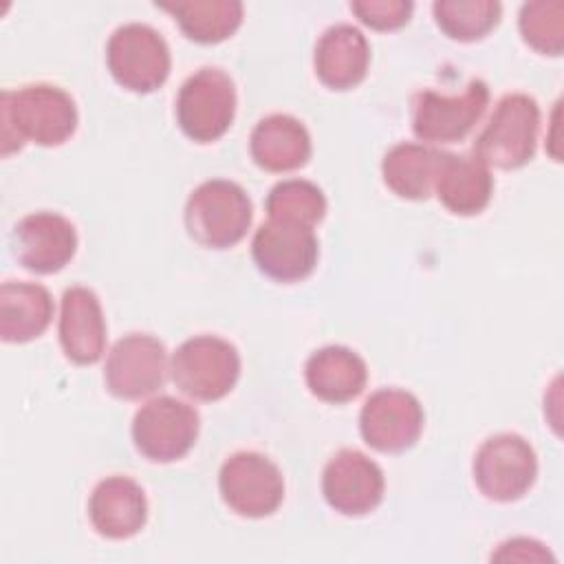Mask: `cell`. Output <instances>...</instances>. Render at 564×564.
<instances>
[{"label":"cell","instance_id":"6da1fadb","mask_svg":"<svg viewBox=\"0 0 564 564\" xmlns=\"http://www.w3.org/2000/svg\"><path fill=\"white\" fill-rule=\"evenodd\" d=\"M77 128L73 97L53 84H26L0 95V152L9 156L26 141L44 148L62 145Z\"/></svg>","mask_w":564,"mask_h":564},{"label":"cell","instance_id":"7a4b0ae2","mask_svg":"<svg viewBox=\"0 0 564 564\" xmlns=\"http://www.w3.org/2000/svg\"><path fill=\"white\" fill-rule=\"evenodd\" d=\"M187 234L207 249H229L238 245L253 220L247 192L227 178L200 183L185 203Z\"/></svg>","mask_w":564,"mask_h":564},{"label":"cell","instance_id":"3957f363","mask_svg":"<svg viewBox=\"0 0 564 564\" xmlns=\"http://www.w3.org/2000/svg\"><path fill=\"white\" fill-rule=\"evenodd\" d=\"M540 106L527 93L505 95L482 132L474 141V156L487 167L518 170L527 165L538 145Z\"/></svg>","mask_w":564,"mask_h":564},{"label":"cell","instance_id":"277c9868","mask_svg":"<svg viewBox=\"0 0 564 564\" xmlns=\"http://www.w3.org/2000/svg\"><path fill=\"white\" fill-rule=\"evenodd\" d=\"M170 377L189 399L218 401L234 390L240 377V355L223 337L196 335L174 350Z\"/></svg>","mask_w":564,"mask_h":564},{"label":"cell","instance_id":"5b68a950","mask_svg":"<svg viewBox=\"0 0 564 564\" xmlns=\"http://www.w3.org/2000/svg\"><path fill=\"white\" fill-rule=\"evenodd\" d=\"M106 64L119 86L132 93H152L170 75V48L163 35L141 22H128L112 31L106 44Z\"/></svg>","mask_w":564,"mask_h":564},{"label":"cell","instance_id":"8992f818","mask_svg":"<svg viewBox=\"0 0 564 564\" xmlns=\"http://www.w3.org/2000/svg\"><path fill=\"white\" fill-rule=\"evenodd\" d=\"M236 101L231 77L223 68L205 66L183 82L176 97V121L192 141L212 143L229 130Z\"/></svg>","mask_w":564,"mask_h":564},{"label":"cell","instance_id":"52a82bcc","mask_svg":"<svg viewBox=\"0 0 564 564\" xmlns=\"http://www.w3.org/2000/svg\"><path fill=\"white\" fill-rule=\"evenodd\" d=\"M538 478V456L527 438L502 432L489 436L474 456V480L496 502L522 498Z\"/></svg>","mask_w":564,"mask_h":564},{"label":"cell","instance_id":"ba28073f","mask_svg":"<svg viewBox=\"0 0 564 564\" xmlns=\"http://www.w3.org/2000/svg\"><path fill=\"white\" fill-rule=\"evenodd\" d=\"M200 419L194 405L174 397H156L143 403L132 419V441L152 463L183 458L198 438Z\"/></svg>","mask_w":564,"mask_h":564},{"label":"cell","instance_id":"9c48e42d","mask_svg":"<svg viewBox=\"0 0 564 564\" xmlns=\"http://www.w3.org/2000/svg\"><path fill=\"white\" fill-rule=\"evenodd\" d=\"M223 502L242 518L271 516L284 500V478L273 460L258 452L231 454L218 474Z\"/></svg>","mask_w":564,"mask_h":564},{"label":"cell","instance_id":"30bf717a","mask_svg":"<svg viewBox=\"0 0 564 564\" xmlns=\"http://www.w3.org/2000/svg\"><path fill=\"white\" fill-rule=\"evenodd\" d=\"M489 104V88L471 79L460 95L421 90L412 104V130L425 143H456L480 121Z\"/></svg>","mask_w":564,"mask_h":564},{"label":"cell","instance_id":"8fae6325","mask_svg":"<svg viewBox=\"0 0 564 564\" xmlns=\"http://www.w3.org/2000/svg\"><path fill=\"white\" fill-rule=\"evenodd\" d=\"M170 370L165 346L148 333L121 337L108 352L104 381L112 397L137 401L156 392Z\"/></svg>","mask_w":564,"mask_h":564},{"label":"cell","instance_id":"7c38bea8","mask_svg":"<svg viewBox=\"0 0 564 564\" xmlns=\"http://www.w3.org/2000/svg\"><path fill=\"white\" fill-rule=\"evenodd\" d=\"M425 414L412 392L381 388L372 392L359 412V432L366 445L383 454L410 449L423 432Z\"/></svg>","mask_w":564,"mask_h":564},{"label":"cell","instance_id":"4fadbf2b","mask_svg":"<svg viewBox=\"0 0 564 564\" xmlns=\"http://www.w3.org/2000/svg\"><path fill=\"white\" fill-rule=\"evenodd\" d=\"M251 256L267 278L275 282H300L313 273L319 245L313 229L269 218L253 234Z\"/></svg>","mask_w":564,"mask_h":564},{"label":"cell","instance_id":"5bb4252c","mask_svg":"<svg viewBox=\"0 0 564 564\" xmlns=\"http://www.w3.org/2000/svg\"><path fill=\"white\" fill-rule=\"evenodd\" d=\"M386 491L381 467L359 449H339L324 467L322 494L341 516L375 511Z\"/></svg>","mask_w":564,"mask_h":564},{"label":"cell","instance_id":"9a60e30c","mask_svg":"<svg viewBox=\"0 0 564 564\" xmlns=\"http://www.w3.org/2000/svg\"><path fill=\"white\" fill-rule=\"evenodd\" d=\"M11 249L24 269L40 275L57 273L77 251V231L62 214L33 212L15 223Z\"/></svg>","mask_w":564,"mask_h":564},{"label":"cell","instance_id":"2e32d148","mask_svg":"<svg viewBox=\"0 0 564 564\" xmlns=\"http://www.w3.org/2000/svg\"><path fill=\"white\" fill-rule=\"evenodd\" d=\"M88 518L93 529L108 540L137 535L148 520V500L139 482L128 476H108L90 494Z\"/></svg>","mask_w":564,"mask_h":564},{"label":"cell","instance_id":"e0dca14e","mask_svg":"<svg viewBox=\"0 0 564 564\" xmlns=\"http://www.w3.org/2000/svg\"><path fill=\"white\" fill-rule=\"evenodd\" d=\"M59 344L64 355L79 366H90L106 350V322L99 297L88 286H70L62 295Z\"/></svg>","mask_w":564,"mask_h":564},{"label":"cell","instance_id":"ac0fdd59","mask_svg":"<svg viewBox=\"0 0 564 564\" xmlns=\"http://www.w3.org/2000/svg\"><path fill=\"white\" fill-rule=\"evenodd\" d=\"M370 64L366 35L352 24L328 26L313 53V66L319 82L333 90H348L364 82Z\"/></svg>","mask_w":564,"mask_h":564},{"label":"cell","instance_id":"d6986e66","mask_svg":"<svg viewBox=\"0 0 564 564\" xmlns=\"http://www.w3.org/2000/svg\"><path fill=\"white\" fill-rule=\"evenodd\" d=\"M311 134L304 123L291 115H269L256 123L249 139V152L258 167L267 172H293L311 159Z\"/></svg>","mask_w":564,"mask_h":564},{"label":"cell","instance_id":"ffe728a7","mask_svg":"<svg viewBox=\"0 0 564 564\" xmlns=\"http://www.w3.org/2000/svg\"><path fill=\"white\" fill-rule=\"evenodd\" d=\"M434 192L447 212L456 216H474L489 205L494 176L474 154L443 152Z\"/></svg>","mask_w":564,"mask_h":564},{"label":"cell","instance_id":"44dd1931","mask_svg":"<svg viewBox=\"0 0 564 564\" xmlns=\"http://www.w3.org/2000/svg\"><path fill=\"white\" fill-rule=\"evenodd\" d=\"M304 379L319 401L348 403L357 399L368 381L366 361L346 346H324L304 366Z\"/></svg>","mask_w":564,"mask_h":564},{"label":"cell","instance_id":"7402d4cb","mask_svg":"<svg viewBox=\"0 0 564 564\" xmlns=\"http://www.w3.org/2000/svg\"><path fill=\"white\" fill-rule=\"evenodd\" d=\"M53 319V297L35 282H4L0 286V337L26 344L40 337Z\"/></svg>","mask_w":564,"mask_h":564},{"label":"cell","instance_id":"603a6c76","mask_svg":"<svg viewBox=\"0 0 564 564\" xmlns=\"http://www.w3.org/2000/svg\"><path fill=\"white\" fill-rule=\"evenodd\" d=\"M443 152L423 143H397L381 161V176L390 192L408 200H425L434 192Z\"/></svg>","mask_w":564,"mask_h":564},{"label":"cell","instance_id":"cb8c5ba5","mask_svg":"<svg viewBox=\"0 0 564 564\" xmlns=\"http://www.w3.org/2000/svg\"><path fill=\"white\" fill-rule=\"evenodd\" d=\"M172 13L181 31L198 44H218L231 37L242 24V2L238 0H176L156 2Z\"/></svg>","mask_w":564,"mask_h":564},{"label":"cell","instance_id":"d4e9b609","mask_svg":"<svg viewBox=\"0 0 564 564\" xmlns=\"http://www.w3.org/2000/svg\"><path fill=\"white\" fill-rule=\"evenodd\" d=\"M432 13L447 37L476 42L498 26L502 4L496 0H436Z\"/></svg>","mask_w":564,"mask_h":564},{"label":"cell","instance_id":"484cf974","mask_svg":"<svg viewBox=\"0 0 564 564\" xmlns=\"http://www.w3.org/2000/svg\"><path fill=\"white\" fill-rule=\"evenodd\" d=\"M267 214L271 220L291 223L313 229L326 216L324 192L304 178H286L273 185L267 196Z\"/></svg>","mask_w":564,"mask_h":564},{"label":"cell","instance_id":"4316f807","mask_svg":"<svg viewBox=\"0 0 564 564\" xmlns=\"http://www.w3.org/2000/svg\"><path fill=\"white\" fill-rule=\"evenodd\" d=\"M522 40L542 55H560L564 51V2L535 0L524 2L518 15Z\"/></svg>","mask_w":564,"mask_h":564},{"label":"cell","instance_id":"83f0119b","mask_svg":"<svg viewBox=\"0 0 564 564\" xmlns=\"http://www.w3.org/2000/svg\"><path fill=\"white\" fill-rule=\"evenodd\" d=\"M350 11L375 31H394L408 24L414 4L410 0H355Z\"/></svg>","mask_w":564,"mask_h":564},{"label":"cell","instance_id":"f1b7e54d","mask_svg":"<svg viewBox=\"0 0 564 564\" xmlns=\"http://www.w3.org/2000/svg\"><path fill=\"white\" fill-rule=\"evenodd\" d=\"M491 560H520V562H542L551 560V553L535 540L513 538L500 544V549L491 555Z\"/></svg>","mask_w":564,"mask_h":564}]
</instances>
